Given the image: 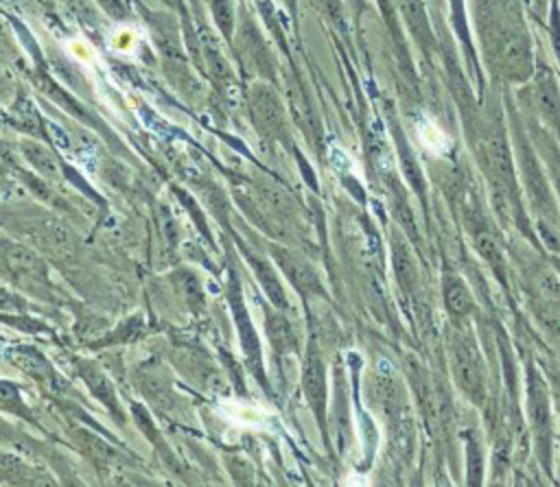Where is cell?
<instances>
[{"label": "cell", "instance_id": "obj_1", "mask_svg": "<svg viewBox=\"0 0 560 487\" xmlns=\"http://www.w3.org/2000/svg\"><path fill=\"white\" fill-rule=\"evenodd\" d=\"M477 24L492 66L512 81L532 74V52L521 17L505 0H477Z\"/></svg>", "mask_w": 560, "mask_h": 487}, {"label": "cell", "instance_id": "obj_2", "mask_svg": "<svg viewBox=\"0 0 560 487\" xmlns=\"http://www.w3.org/2000/svg\"><path fill=\"white\" fill-rule=\"evenodd\" d=\"M451 367L457 387L475 402L486 397V371L477 345L464 332H455L451 338Z\"/></svg>", "mask_w": 560, "mask_h": 487}, {"label": "cell", "instance_id": "obj_3", "mask_svg": "<svg viewBox=\"0 0 560 487\" xmlns=\"http://www.w3.org/2000/svg\"><path fill=\"white\" fill-rule=\"evenodd\" d=\"M527 413L529 424L534 430L536 448L540 459L549 461V448H551V415H549V400L545 382L536 376V371H529V387H527Z\"/></svg>", "mask_w": 560, "mask_h": 487}, {"label": "cell", "instance_id": "obj_4", "mask_svg": "<svg viewBox=\"0 0 560 487\" xmlns=\"http://www.w3.org/2000/svg\"><path fill=\"white\" fill-rule=\"evenodd\" d=\"M442 299L453 317H466L475 306L466 282L455 273H446L442 277Z\"/></svg>", "mask_w": 560, "mask_h": 487}, {"label": "cell", "instance_id": "obj_5", "mask_svg": "<svg viewBox=\"0 0 560 487\" xmlns=\"http://www.w3.org/2000/svg\"><path fill=\"white\" fill-rule=\"evenodd\" d=\"M304 393L313 411L317 413V417H322L324 402H326V382H324V365L315 352L306 358V365H304Z\"/></svg>", "mask_w": 560, "mask_h": 487}, {"label": "cell", "instance_id": "obj_6", "mask_svg": "<svg viewBox=\"0 0 560 487\" xmlns=\"http://www.w3.org/2000/svg\"><path fill=\"white\" fill-rule=\"evenodd\" d=\"M534 96H536V105H538L542 118L549 124L560 129V98H558L556 83H553V79L549 74H545V79H538Z\"/></svg>", "mask_w": 560, "mask_h": 487}, {"label": "cell", "instance_id": "obj_7", "mask_svg": "<svg viewBox=\"0 0 560 487\" xmlns=\"http://www.w3.org/2000/svg\"><path fill=\"white\" fill-rule=\"evenodd\" d=\"M398 7L407 26L416 35V39L427 48L431 44V28H429V17L422 0H398Z\"/></svg>", "mask_w": 560, "mask_h": 487}, {"label": "cell", "instance_id": "obj_8", "mask_svg": "<svg viewBox=\"0 0 560 487\" xmlns=\"http://www.w3.org/2000/svg\"><path fill=\"white\" fill-rule=\"evenodd\" d=\"M280 264H282V269L287 271V275L293 280V284L300 290H306V293L319 290L317 275L311 271V266H306V262H302V260H298L293 256H282L280 253Z\"/></svg>", "mask_w": 560, "mask_h": 487}, {"label": "cell", "instance_id": "obj_9", "mask_svg": "<svg viewBox=\"0 0 560 487\" xmlns=\"http://www.w3.org/2000/svg\"><path fill=\"white\" fill-rule=\"evenodd\" d=\"M252 114L260 122V127H278L280 124V105L267 92H256L252 96Z\"/></svg>", "mask_w": 560, "mask_h": 487}, {"label": "cell", "instance_id": "obj_10", "mask_svg": "<svg viewBox=\"0 0 560 487\" xmlns=\"http://www.w3.org/2000/svg\"><path fill=\"white\" fill-rule=\"evenodd\" d=\"M475 249H477V253L490 264V266H494V269H499L501 264H503V258H501V249H499V245H497V240H494V236L490 234V231H477L475 234Z\"/></svg>", "mask_w": 560, "mask_h": 487}, {"label": "cell", "instance_id": "obj_11", "mask_svg": "<svg viewBox=\"0 0 560 487\" xmlns=\"http://www.w3.org/2000/svg\"><path fill=\"white\" fill-rule=\"evenodd\" d=\"M24 153L28 155L31 164H33L39 173H44V175L50 177V179H59V166H57V162L52 159V155H50L48 151H44L42 146L28 144V146H24Z\"/></svg>", "mask_w": 560, "mask_h": 487}, {"label": "cell", "instance_id": "obj_12", "mask_svg": "<svg viewBox=\"0 0 560 487\" xmlns=\"http://www.w3.org/2000/svg\"><path fill=\"white\" fill-rule=\"evenodd\" d=\"M81 441H83V446H85V450L94 456V459H98V461H103V463H109V461H114V456H116V452H112V448L107 446V443H103L98 437H94V435H88V432H81Z\"/></svg>", "mask_w": 560, "mask_h": 487}, {"label": "cell", "instance_id": "obj_13", "mask_svg": "<svg viewBox=\"0 0 560 487\" xmlns=\"http://www.w3.org/2000/svg\"><path fill=\"white\" fill-rule=\"evenodd\" d=\"M85 378H88V384L92 387V391H94V395H98L107 406H112V408H116V395L112 393V389H109V384L96 373V376H92V373H85Z\"/></svg>", "mask_w": 560, "mask_h": 487}, {"label": "cell", "instance_id": "obj_14", "mask_svg": "<svg viewBox=\"0 0 560 487\" xmlns=\"http://www.w3.org/2000/svg\"><path fill=\"white\" fill-rule=\"evenodd\" d=\"M269 330H271V338H273V343L278 345V347H287L289 345V341H291V328H289V323L284 321V319H276L273 323H269Z\"/></svg>", "mask_w": 560, "mask_h": 487}, {"label": "cell", "instance_id": "obj_15", "mask_svg": "<svg viewBox=\"0 0 560 487\" xmlns=\"http://www.w3.org/2000/svg\"><path fill=\"white\" fill-rule=\"evenodd\" d=\"M468 472H470V480L475 476V483H479L477 478L481 476V450H479V446L475 441L468 448Z\"/></svg>", "mask_w": 560, "mask_h": 487}, {"label": "cell", "instance_id": "obj_16", "mask_svg": "<svg viewBox=\"0 0 560 487\" xmlns=\"http://www.w3.org/2000/svg\"><path fill=\"white\" fill-rule=\"evenodd\" d=\"M0 402H7V406H9V402L11 404H20V397H18L15 389L11 384H7V382H0Z\"/></svg>", "mask_w": 560, "mask_h": 487}, {"label": "cell", "instance_id": "obj_17", "mask_svg": "<svg viewBox=\"0 0 560 487\" xmlns=\"http://www.w3.org/2000/svg\"><path fill=\"white\" fill-rule=\"evenodd\" d=\"M556 273H558V277H560V258L556 260Z\"/></svg>", "mask_w": 560, "mask_h": 487}]
</instances>
